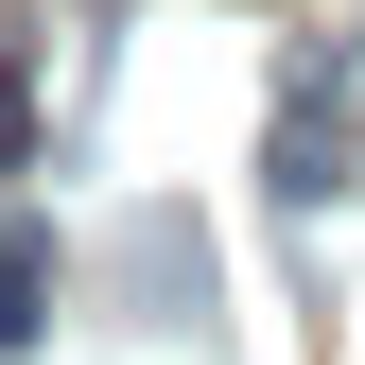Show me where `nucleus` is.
Here are the masks:
<instances>
[{
	"instance_id": "f257e3e1",
	"label": "nucleus",
	"mask_w": 365,
	"mask_h": 365,
	"mask_svg": "<svg viewBox=\"0 0 365 365\" xmlns=\"http://www.w3.org/2000/svg\"><path fill=\"white\" fill-rule=\"evenodd\" d=\"M261 192H279V209H313V226L365 192V122H348L313 70H279V122H261Z\"/></svg>"
},
{
	"instance_id": "f03ea898",
	"label": "nucleus",
	"mask_w": 365,
	"mask_h": 365,
	"mask_svg": "<svg viewBox=\"0 0 365 365\" xmlns=\"http://www.w3.org/2000/svg\"><path fill=\"white\" fill-rule=\"evenodd\" d=\"M53 331V261H35V226H0V365Z\"/></svg>"
}]
</instances>
